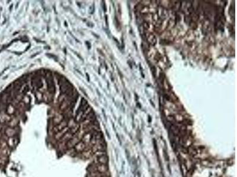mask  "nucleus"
Listing matches in <instances>:
<instances>
[{
	"label": "nucleus",
	"instance_id": "nucleus-1",
	"mask_svg": "<svg viewBox=\"0 0 237 177\" xmlns=\"http://www.w3.org/2000/svg\"><path fill=\"white\" fill-rule=\"evenodd\" d=\"M79 139L80 138H79L78 136H75L72 138L70 140H69V141H68V142H67V147H68L69 149H72V148L74 147V146H75V145H76L79 141H80Z\"/></svg>",
	"mask_w": 237,
	"mask_h": 177
},
{
	"label": "nucleus",
	"instance_id": "nucleus-2",
	"mask_svg": "<svg viewBox=\"0 0 237 177\" xmlns=\"http://www.w3.org/2000/svg\"><path fill=\"white\" fill-rule=\"evenodd\" d=\"M86 145L82 141H79L76 145L74 146V150L77 152H82L85 150Z\"/></svg>",
	"mask_w": 237,
	"mask_h": 177
},
{
	"label": "nucleus",
	"instance_id": "nucleus-3",
	"mask_svg": "<svg viewBox=\"0 0 237 177\" xmlns=\"http://www.w3.org/2000/svg\"><path fill=\"white\" fill-rule=\"evenodd\" d=\"M68 125V123H67V121H65V120H63V121L61 122L59 124H57L53 128V130L54 132H55L56 133L60 131V130H62L64 128H65Z\"/></svg>",
	"mask_w": 237,
	"mask_h": 177
},
{
	"label": "nucleus",
	"instance_id": "nucleus-4",
	"mask_svg": "<svg viewBox=\"0 0 237 177\" xmlns=\"http://www.w3.org/2000/svg\"><path fill=\"white\" fill-rule=\"evenodd\" d=\"M93 135L91 134L90 132H87L86 134H84L82 136V141L87 145V144H89L90 143V142L93 139Z\"/></svg>",
	"mask_w": 237,
	"mask_h": 177
},
{
	"label": "nucleus",
	"instance_id": "nucleus-5",
	"mask_svg": "<svg viewBox=\"0 0 237 177\" xmlns=\"http://www.w3.org/2000/svg\"><path fill=\"white\" fill-rule=\"evenodd\" d=\"M96 168H97V171L100 174L106 173L108 171V167L107 165L99 164L98 163Z\"/></svg>",
	"mask_w": 237,
	"mask_h": 177
},
{
	"label": "nucleus",
	"instance_id": "nucleus-6",
	"mask_svg": "<svg viewBox=\"0 0 237 177\" xmlns=\"http://www.w3.org/2000/svg\"><path fill=\"white\" fill-rule=\"evenodd\" d=\"M108 161V157L106 156V155H103L97 157V162H98L99 164L107 165Z\"/></svg>",
	"mask_w": 237,
	"mask_h": 177
},
{
	"label": "nucleus",
	"instance_id": "nucleus-7",
	"mask_svg": "<svg viewBox=\"0 0 237 177\" xmlns=\"http://www.w3.org/2000/svg\"><path fill=\"white\" fill-rule=\"evenodd\" d=\"M68 132V130H67V127H66L65 128H64V129H62V130H60V131L57 132V134H56L55 138L57 140L61 139L63 137V136H64L65 134L67 132Z\"/></svg>",
	"mask_w": 237,
	"mask_h": 177
},
{
	"label": "nucleus",
	"instance_id": "nucleus-8",
	"mask_svg": "<svg viewBox=\"0 0 237 177\" xmlns=\"http://www.w3.org/2000/svg\"><path fill=\"white\" fill-rule=\"evenodd\" d=\"M148 41L152 46H155L157 43V38L155 37V35L152 34H150L149 36L148 37Z\"/></svg>",
	"mask_w": 237,
	"mask_h": 177
},
{
	"label": "nucleus",
	"instance_id": "nucleus-9",
	"mask_svg": "<svg viewBox=\"0 0 237 177\" xmlns=\"http://www.w3.org/2000/svg\"><path fill=\"white\" fill-rule=\"evenodd\" d=\"M187 149V153H189V154L191 155L195 156L197 154V149H196L195 147H193V146H189Z\"/></svg>",
	"mask_w": 237,
	"mask_h": 177
},
{
	"label": "nucleus",
	"instance_id": "nucleus-10",
	"mask_svg": "<svg viewBox=\"0 0 237 177\" xmlns=\"http://www.w3.org/2000/svg\"><path fill=\"white\" fill-rule=\"evenodd\" d=\"M15 134V131L13 128H8L5 130V134L7 136L11 138Z\"/></svg>",
	"mask_w": 237,
	"mask_h": 177
},
{
	"label": "nucleus",
	"instance_id": "nucleus-11",
	"mask_svg": "<svg viewBox=\"0 0 237 177\" xmlns=\"http://www.w3.org/2000/svg\"><path fill=\"white\" fill-rule=\"evenodd\" d=\"M63 116L61 115H57V116L55 117V118L53 119V123L55 125H57V124H59L62 121H63Z\"/></svg>",
	"mask_w": 237,
	"mask_h": 177
},
{
	"label": "nucleus",
	"instance_id": "nucleus-12",
	"mask_svg": "<svg viewBox=\"0 0 237 177\" xmlns=\"http://www.w3.org/2000/svg\"><path fill=\"white\" fill-rule=\"evenodd\" d=\"M82 155L83 158H89L90 157H91V154H92V151L91 150H84V151H82Z\"/></svg>",
	"mask_w": 237,
	"mask_h": 177
},
{
	"label": "nucleus",
	"instance_id": "nucleus-13",
	"mask_svg": "<svg viewBox=\"0 0 237 177\" xmlns=\"http://www.w3.org/2000/svg\"><path fill=\"white\" fill-rule=\"evenodd\" d=\"M7 145L10 146V147H12L14 145V141H13V139L11 138H10L9 139H8L7 141Z\"/></svg>",
	"mask_w": 237,
	"mask_h": 177
},
{
	"label": "nucleus",
	"instance_id": "nucleus-14",
	"mask_svg": "<svg viewBox=\"0 0 237 177\" xmlns=\"http://www.w3.org/2000/svg\"><path fill=\"white\" fill-rule=\"evenodd\" d=\"M151 71H152L154 77H155V73H156L155 68L154 67H152V69H151Z\"/></svg>",
	"mask_w": 237,
	"mask_h": 177
},
{
	"label": "nucleus",
	"instance_id": "nucleus-15",
	"mask_svg": "<svg viewBox=\"0 0 237 177\" xmlns=\"http://www.w3.org/2000/svg\"><path fill=\"white\" fill-rule=\"evenodd\" d=\"M29 87L28 86H26L25 87H24V90H23V93H26V92H27L28 91H29Z\"/></svg>",
	"mask_w": 237,
	"mask_h": 177
},
{
	"label": "nucleus",
	"instance_id": "nucleus-16",
	"mask_svg": "<svg viewBox=\"0 0 237 177\" xmlns=\"http://www.w3.org/2000/svg\"><path fill=\"white\" fill-rule=\"evenodd\" d=\"M107 177V176H103V177Z\"/></svg>",
	"mask_w": 237,
	"mask_h": 177
}]
</instances>
